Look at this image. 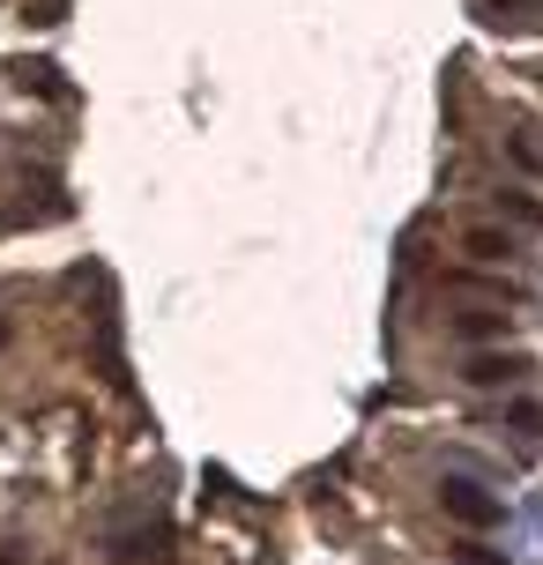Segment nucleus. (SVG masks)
<instances>
[{
	"label": "nucleus",
	"mask_w": 543,
	"mask_h": 565,
	"mask_svg": "<svg viewBox=\"0 0 543 565\" xmlns=\"http://www.w3.org/2000/svg\"><path fill=\"white\" fill-rule=\"evenodd\" d=\"M439 507L455 513L461 529H499V521H507V499H491L485 483H469V477H447V483H439Z\"/></svg>",
	"instance_id": "nucleus-1"
},
{
	"label": "nucleus",
	"mask_w": 543,
	"mask_h": 565,
	"mask_svg": "<svg viewBox=\"0 0 543 565\" xmlns=\"http://www.w3.org/2000/svg\"><path fill=\"white\" fill-rule=\"evenodd\" d=\"M521 372H529L521 350H477V358L461 365V380H469V387H514Z\"/></svg>",
	"instance_id": "nucleus-2"
},
{
	"label": "nucleus",
	"mask_w": 543,
	"mask_h": 565,
	"mask_svg": "<svg viewBox=\"0 0 543 565\" xmlns=\"http://www.w3.org/2000/svg\"><path fill=\"white\" fill-rule=\"evenodd\" d=\"M461 254L477 260V268H507V260H514V231H499V224L461 231Z\"/></svg>",
	"instance_id": "nucleus-3"
},
{
	"label": "nucleus",
	"mask_w": 543,
	"mask_h": 565,
	"mask_svg": "<svg viewBox=\"0 0 543 565\" xmlns=\"http://www.w3.org/2000/svg\"><path fill=\"white\" fill-rule=\"evenodd\" d=\"M164 551H172V536H164V529H135V536H119V551H113V558L119 565H164Z\"/></svg>",
	"instance_id": "nucleus-4"
},
{
	"label": "nucleus",
	"mask_w": 543,
	"mask_h": 565,
	"mask_svg": "<svg viewBox=\"0 0 543 565\" xmlns=\"http://www.w3.org/2000/svg\"><path fill=\"white\" fill-rule=\"evenodd\" d=\"M15 83H23L30 97H67V83H60L53 60H15Z\"/></svg>",
	"instance_id": "nucleus-5"
},
{
	"label": "nucleus",
	"mask_w": 543,
	"mask_h": 565,
	"mask_svg": "<svg viewBox=\"0 0 543 565\" xmlns=\"http://www.w3.org/2000/svg\"><path fill=\"white\" fill-rule=\"evenodd\" d=\"M507 320H514V312H455L447 328H455L461 342H491V335H507Z\"/></svg>",
	"instance_id": "nucleus-6"
},
{
	"label": "nucleus",
	"mask_w": 543,
	"mask_h": 565,
	"mask_svg": "<svg viewBox=\"0 0 543 565\" xmlns=\"http://www.w3.org/2000/svg\"><path fill=\"white\" fill-rule=\"evenodd\" d=\"M485 23H543V0H485Z\"/></svg>",
	"instance_id": "nucleus-7"
},
{
	"label": "nucleus",
	"mask_w": 543,
	"mask_h": 565,
	"mask_svg": "<svg viewBox=\"0 0 543 565\" xmlns=\"http://www.w3.org/2000/svg\"><path fill=\"white\" fill-rule=\"evenodd\" d=\"M499 216H514V224H529V231L543 224V209H536V201H521V194H499Z\"/></svg>",
	"instance_id": "nucleus-8"
},
{
	"label": "nucleus",
	"mask_w": 543,
	"mask_h": 565,
	"mask_svg": "<svg viewBox=\"0 0 543 565\" xmlns=\"http://www.w3.org/2000/svg\"><path fill=\"white\" fill-rule=\"evenodd\" d=\"M455 558H461V565H507L499 551H485V543H455Z\"/></svg>",
	"instance_id": "nucleus-9"
},
{
	"label": "nucleus",
	"mask_w": 543,
	"mask_h": 565,
	"mask_svg": "<svg viewBox=\"0 0 543 565\" xmlns=\"http://www.w3.org/2000/svg\"><path fill=\"white\" fill-rule=\"evenodd\" d=\"M8 342H15V328H8V320H0V350H8Z\"/></svg>",
	"instance_id": "nucleus-10"
}]
</instances>
